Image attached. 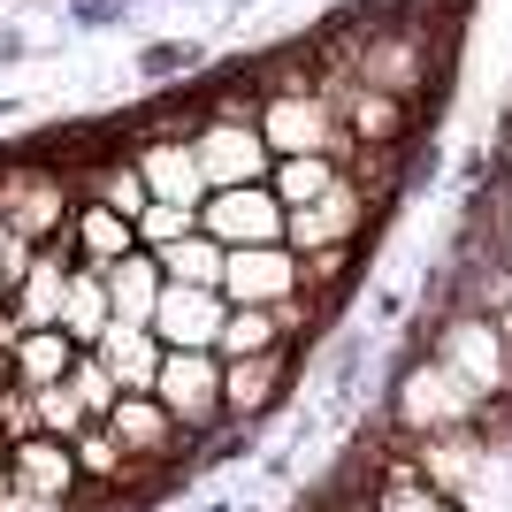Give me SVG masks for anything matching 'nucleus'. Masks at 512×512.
I'll return each instance as SVG.
<instances>
[{
    "mask_svg": "<svg viewBox=\"0 0 512 512\" xmlns=\"http://www.w3.org/2000/svg\"><path fill=\"white\" fill-rule=\"evenodd\" d=\"M0 512H77V505H46V497L16 490V482H8V474H0Z\"/></svg>",
    "mask_w": 512,
    "mask_h": 512,
    "instance_id": "32",
    "label": "nucleus"
},
{
    "mask_svg": "<svg viewBox=\"0 0 512 512\" xmlns=\"http://www.w3.org/2000/svg\"><path fill=\"white\" fill-rule=\"evenodd\" d=\"M107 321H115V306H107V276L100 268H69V291H62V329L77 352H100V337H107Z\"/></svg>",
    "mask_w": 512,
    "mask_h": 512,
    "instance_id": "19",
    "label": "nucleus"
},
{
    "mask_svg": "<svg viewBox=\"0 0 512 512\" xmlns=\"http://www.w3.org/2000/svg\"><path fill=\"white\" fill-rule=\"evenodd\" d=\"M260 138H268V153H329V161H344L352 169V138H344L337 107L321 100V92H260Z\"/></svg>",
    "mask_w": 512,
    "mask_h": 512,
    "instance_id": "3",
    "label": "nucleus"
},
{
    "mask_svg": "<svg viewBox=\"0 0 512 512\" xmlns=\"http://www.w3.org/2000/svg\"><path fill=\"white\" fill-rule=\"evenodd\" d=\"M62 245H69V260H77V268H115L123 253H138V230H130V214H115V207H100V199L77 192Z\"/></svg>",
    "mask_w": 512,
    "mask_h": 512,
    "instance_id": "18",
    "label": "nucleus"
},
{
    "mask_svg": "<svg viewBox=\"0 0 512 512\" xmlns=\"http://www.w3.org/2000/svg\"><path fill=\"white\" fill-rule=\"evenodd\" d=\"M62 383L77 390V406H85L92 421H107V413H115V398H123V383H115V375L100 367V352H77V367H69Z\"/></svg>",
    "mask_w": 512,
    "mask_h": 512,
    "instance_id": "28",
    "label": "nucleus"
},
{
    "mask_svg": "<svg viewBox=\"0 0 512 512\" xmlns=\"http://www.w3.org/2000/svg\"><path fill=\"white\" fill-rule=\"evenodd\" d=\"M146 398L199 444V436L222 428V360L214 352H161V375H153Z\"/></svg>",
    "mask_w": 512,
    "mask_h": 512,
    "instance_id": "4",
    "label": "nucleus"
},
{
    "mask_svg": "<svg viewBox=\"0 0 512 512\" xmlns=\"http://www.w3.org/2000/svg\"><path fill=\"white\" fill-rule=\"evenodd\" d=\"M222 299L230 306H291L299 299V253L291 245H237L222 260Z\"/></svg>",
    "mask_w": 512,
    "mask_h": 512,
    "instance_id": "11",
    "label": "nucleus"
},
{
    "mask_svg": "<svg viewBox=\"0 0 512 512\" xmlns=\"http://www.w3.org/2000/svg\"><path fill=\"white\" fill-rule=\"evenodd\" d=\"M367 512H459V505H451L444 490H428L406 451H383V459H375V497H367Z\"/></svg>",
    "mask_w": 512,
    "mask_h": 512,
    "instance_id": "23",
    "label": "nucleus"
},
{
    "mask_svg": "<svg viewBox=\"0 0 512 512\" xmlns=\"http://www.w3.org/2000/svg\"><path fill=\"white\" fill-rule=\"evenodd\" d=\"M428 360L444 367V375L467 390V398H482V406L512 398V352H505V337H497V321H490V314H474V306H459V314L436 321Z\"/></svg>",
    "mask_w": 512,
    "mask_h": 512,
    "instance_id": "1",
    "label": "nucleus"
},
{
    "mask_svg": "<svg viewBox=\"0 0 512 512\" xmlns=\"http://www.w3.org/2000/svg\"><path fill=\"white\" fill-rule=\"evenodd\" d=\"M337 184H344V161H329V153H283L276 169H268V192L283 199V214L314 207V199L337 192Z\"/></svg>",
    "mask_w": 512,
    "mask_h": 512,
    "instance_id": "24",
    "label": "nucleus"
},
{
    "mask_svg": "<svg viewBox=\"0 0 512 512\" xmlns=\"http://www.w3.org/2000/svg\"><path fill=\"white\" fill-rule=\"evenodd\" d=\"M16 337H23V329H16L8 314H0V383H8V344H16Z\"/></svg>",
    "mask_w": 512,
    "mask_h": 512,
    "instance_id": "34",
    "label": "nucleus"
},
{
    "mask_svg": "<svg viewBox=\"0 0 512 512\" xmlns=\"http://www.w3.org/2000/svg\"><path fill=\"white\" fill-rule=\"evenodd\" d=\"M107 276V306H115V321H138V329H153V306H161V260L153 253H123L115 268H100Z\"/></svg>",
    "mask_w": 512,
    "mask_h": 512,
    "instance_id": "22",
    "label": "nucleus"
},
{
    "mask_svg": "<svg viewBox=\"0 0 512 512\" xmlns=\"http://www.w3.org/2000/svg\"><path fill=\"white\" fill-rule=\"evenodd\" d=\"M69 245L54 237V245H39V253L23 260V276H16V291H8V306L0 314L16 321V329H54L62 321V291H69Z\"/></svg>",
    "mask_w": 512,
    "mask_h": 512,
    "instance_id": "15",
    "label": "nucleus"
},
{
    "mask_svg": "<svg viewBox=\"0 0 512 512\" xmlns=\"http://www.w3.org/2000/svg\"><path fill=\"white\" fill-rule=\"evenodd\" d=\"M130 161H138V176H146V199H153V207H199V199H207L192 130H138Z\"/></svg>",
    "mask_w": 512,
    "mask_h": 512,
    "instance_id": "8",
    "label": "nucleus"
},
{
    "mask_svg": "<svg viewBox=\"0 0 512 512\" xmlns=\"http://www.w3.org/2000/svg\"><path fill=\"white\" fill-rule=\"evenodd\" d=\"M69 207H77V192H69L62 169H46V161H8L0 169V222L23 245H54L69 230Z\"/></svg>",
    "mask_w": 512,
    "mask_h": 512,
    "instance_id": "2",
    "label": "nucleus"
},
{
    "mask_svg": "<svg viewBox=\"0 0 512 512\" xmlns=\"http://www.w3.org/2000/svg\"><path fill=\"white\" fill-rule=\"evenodd\" d=\"M199 230L237 253V245H283V199L268 184H237V192H207L199 199Z\"/></svg>",
    "mask_w": 512,
    "mask_h": 512,
    "instance_id": "7",
    "label": "nucleus"
},
{
    "mask_svg": "<svg viewBox=\"0 0 512 512\" xmlns=\"http://www.w3.org/2000/svg\"><path fill=\"white\" fill-rule=\"evenodd\" d=\"M314 92L337 107V123H344V138H352V153L406 146V130H413V100H398V92H375V85H314Z\"/></svg>",
    "mask_w": 512,
    "mask_h": 512,
    "instance_id": "10",
    "label": "nucleus"
},
{
    "mask_svg": "<svg viewBox=\"0 0 512 512\" xmlns=\"http://www.w3.org/2000/svg\"><path fill=\"white\" fill-rule=\"evenodd\" d=\"M192 153H199L207 192L268 184V169H276V153H268V138H260L253 115H207V123H192Z\"/></svg>",
    "mask_w": 512,
    "mask_h": 512,
    "instance_id": "6",
    "label": "nucleus"
},
{
    "mask_svg": "<svg viewBox=\"0 0 512 512\" xmlns=\"http://www.w3.org/2000/svg\"><path fill=\"white\" fill-rule=\"evenodd\" d=\"M77 367V344L62 337V329H23L16 344H8V383L16 390H54Z\"/></svg>",
    "mask_w": 512,
    "mask_h": 512,
    "instance_id": "21",
    "label": "nucleus"
},
{
    "mask_svg": "<svg viewBox=\"0 0 512 512\" xmlns=\"http://www.w3.org/2000/svg\"><path fill=\"white\" fill-rule=\"evenodd\" d=\"M39 253V245H23L8 222H0V306H8V291H16V276H23V260Z\"/></svg>",
    "mask_w": 512,
    "mask_h": 512,
    "instance_id": "31",
    "label": "nucleus"
},
{
    "mask_svg": "<svg viewBox=\"0 0 512 512\" xmlns=\"http://www.w3.org/2000/svg\"><path fill=\"white\" fill-rule=\"evenodd\" d=\"M153 260H161V276H169V283H192V291H222V260H230V253H222L207 230H192V237H176L169 253H153Z\"/></svg>",
    "mask_w": 512,
    "mask_h": 512,
    "instance_id": "26",
    "label": "nucleus"
},
{
    "mask_svg": "<svg viewBox=\"0 0 512 512\" xmlns=\"http://www.w3.org/2000/svg\"><path fill=\"white\" fill-rule=\"evenodd\" d=\"M0 421H8V383H0ZM0 444H8V436H0Z\"/></svg>",
    "mask_w": 512,
    "mask_h": 512,
    "instance_id": "36",
    "label": "nucleus"
},
{
    "mask_svg": "<svg viewBox=\"0 0 512 512\" xmlns=\"http://www.w3.org/2000/svg\"><path fill=\"white\" fill-rule=\"evenodd\" d=\"M130 230H138V253H169L176 237H192V230H199V207H146Z\"/></svg>",
    "mask_w": 512,
    "mask_h": 512,
    "instance_id": "30",
    "label": "nucleus"
},
{
    "mask_svg": "<svg viewBox=\"0 0 512 512\" xmlns=\"http://www.w3.org/2000/svg\"><path fill=\"white\" fill-rule=\"evenodd\" d=\"M222 360V352H214ZM283 375H291V344L283 352H253V360H222V428H245L283 398Z\"/></svg>",
    "mask_w": 512,
    "mask_h": 512,
    "instance_id": "16",
    "label": "nucleus"
},
{
    "mask_svg": "<svg viewBox=\"0 0 512 512\" xmlns=\"http://www.w3.org/2000/svg\"><path fill=\"white\" fill-rule=\"evenodd\" d=\"M283 344H291V321H283L276 306H230L214 352H222V360H253V352H283Z\"/></svg>",
    "mask_w": 512,
    "mask_h": 512,
    "instance_id": "25",
    "label": "nucleus"
},
{
    "mask_svg": "<svg viewBox=\"0 0 512 512\" xmlns=\"http://www.w3.org/2000/svg\"><path fill=\"white\" fill-rule=\"evenodd\" d=\"M31 406H39V436H54V444H69L77 428H92V413L77 406V390L54 383V390H31Z\"/></svg>",
    "mask_w": 512,
    "mask_h": 512,
    "instance_id": "29",
    "label": "nucleus"
},
{
    "mask_svg": "<svg viewBox=\"0 0 512 512\" xmlns=\"http://www.w3.org/2000/svg\"><path fill=\"white\" fill-rule=\"evenodd\" d=\"M8 482L31 490V497H46V505H85V474H77L69 444H54V436H23V444H8Z\"/></svg>",
    "mask_w": 512,
    "mask_h": 512,
    "instance_id": "17",
    "label": "nucleus"
},
{
    "mask_svg": "<svg viewBox=\"0 0 512 512\" xmlns=\"http://www.w3.org/2000/svg\"><path fill=\"white\" fill-rule=\"evenodd\" d=\"M490 230L512 245V169H505V192H497V207H490Z\"/></svg>",
    "mask_w": 512,
    "mask_h": 512,
    "instance_id": "33",
    "label": "nucleus"
},
{
    "mask_svg": "<svg viewBox=\"0 0 512 512\" xmlns=\"http://www.w3.org/2000/svg\"><path fill=\"white\" fill-rule=\"evenodd\" d=\"M230 321V299L222 291H192V283H161V306H153V337L169 352H214Z\"/></svg>",
    "mask_w": 512,
    "mask_h": 512,
    "instance_id": "13",
    "label": "nucleus"
},
{
    "mask_svg": "<svg viewBox=\"0 0 512 512\" xmlns=\"http://www.w3.org/2000/svg\"><path fill=\"white\" fill-rule=\"evenodd\" d=\"M85 199H100V207H115V214H138L153 207L146 199V176H138V161H92V176H85Z\"/></svg>",
    "mask_w": 512,
    "mask_h": 512,
    "instance_id": "27",
    "label": "nucleus"
},
{
    "mask_svg": "<svg viewBox=\"0 0 512 512\" xmlns=\"http://www.w3.org/2000/svg\"><path fill=\"white\" fill-rule=\"evenodd\" d=\"M413 474H421L428 490H444L451 505L474 490V474L490 467V436L482 428H444V436H413Z\"/></svg>",
    "mask_w": 512,
    "mask_h": 512,
    "instance_id": "12",
    "label": "nucleus"
},
{
    "mask_svg": "<svg viewBox=\"0 0 512 512\" xmlns=\"http://www.w3.org/2000/svg\"><path fill=\"white\" fill-rule=\"evenodd\" d=\"M161 352H169V344L153 337V329H138V321H107V337H100V367H107L123 390H153Z\"/></svg>",
    "mask_w": 512,
    "mask_h": 512,
    "instance_id": "20",
    "label": "nucleus"
},
{
    "mask_svg": "<svg viewBox=\"0 0 512 512\" xmlns=\"http://www.w3.org/2000/svg\"><path fill=\"white\" fill-rule=\"evenodd\" d=\"M482 398H467V390L451 383L436 360H413L406 375H398V390H390V421L406 428V436H444V428H482Z\"/></svg>",
    "mask_w": 512,
    "mask_h": 512,
    "instance_id": "5",
    "label": "nucleus"
},
{
    "mask_svg": "<svg viewBox=\"0 0 512 512\" xmlns=\"http://www.w3.org/2000/svg\"><path fill=\"white\" fill-rule=\"evenodd\" d=\"M367 214H375V199L352 184V169H344L337 192H321L314 207H291L283 214V245L291 253H321V245H360L367 237Z\"/></svg>",
    "mask_w": 512,
    "mask_h": 512,
    "instance_id": "9",
    "label": "nucleus"
},
{
    "mask_svg": "<svg viewBox=\"0 0 512 512\" xmlns=\"http://www.w3.org/2000/svg\"><path fill=\"white\" fill-rule=\"evenodd\" d=\"M107 436L123 444V459H138V467H153V474H161L176 451L192 444V436H184L169 413L153 406L146 390H123V398H115V413H107Z\"/></svg>",
    "mask_w": 512,
    "mask_h": 512,
    "instance_id": "14",
    "label": "nucleus"
},
{
    "mask_svg": "<svg viewBox=\"0 0 512 512\" xmlns=\"http://www.w3.org/2000/svg\"><path fill=\"white\" fill-rule=\"evenodd\" d=\"M314 512H367L360 497H329V505H314Z\"/></svg>",
    "mask_w": 512,
    "mask_h": 512,
    "instance_id": "35",
    "label": "nucleus"
}]
</instances>
